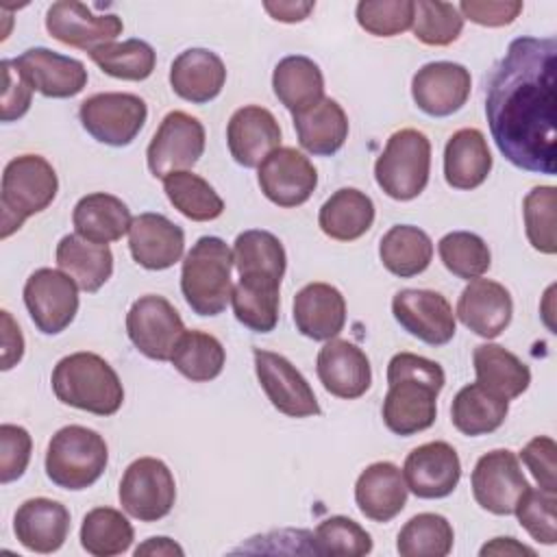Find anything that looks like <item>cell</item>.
<instances>
[{
    "label": "cell",
    "instance_id": "6da1fadb",
    "mask_svg": "<svg viewBox=\"0 0 557 557\" xmlns=\"http://www.w3.org/2000/svg\"><path fill=\"white\" fill-rule=\"evenodd\" d=\"M555 59L553 37H518L490 74L485 115L500 154L520 170L555 176Z\"/></svg>",
    "mask_w": 557,
    "mask_h": 557
},
{
    "label": "cell",
    "instance_id": "7a4b0ae2",
    "mask_svg": "<svg viewBox=\"0 0 557 557\" xmlns=\"http://www.w3.org/2000/svg\"><path fill=\"white\" fill-rule=\"evenodd\" d=\"M446 383L442 366L413 352H398L387 363V394L381 416L403 437L426 431L437 416V394Z\"/></svg>",
    "mask_w": 557,
    "mask_h": 557
},
{
    "label": "cell",
    "instance_id": "3957f363",
    "mask_svg": "<svg viewBox=\"0 0 557 557\" xmlns=\"http://www.w3.org/2000/svg\"><path fill=\"white\" fill-rule=\"evenodd\" d=\"M54 396L74 409L113 416L124 403V387L117 372L96 352H72L52 370Z\"/></svg>",
    "mask_w": 557,
    "mask_h": 557
},
{
    "label": "cell",
    "instance_id": "277c9868",
    "mask_svg": "<svg viewBox=\"0 0 557 557\" xmlns=\"http://www.w3.org/2000/svg\"><path fill=\"white\" fill-rule=\"evenodd\" d=\"M233 268V250L215 235H205L189 248L181 268V292L194 313L218 315L226 309Z\"/></svg>",
    "mask_w": 557,
    "mask_h": 557
},
{
    "label": "cell",
    "instance_id": "5b68a950",
    "mask_svg": "<svg viewBox=\"0 0 557 557\" xmlns=\"http://www.w3.org/2000/svg\"><path fill=\"white\" fill-rule=\"evenodd\" d=\"M59 191V178L54 168L41 154H20L4 165L2 187H0V209H2V231L0 237L7 239L22 224L41 213L52 205Z\"/></svg>",
    "mask_w": 557,
    "mask_h": 557
},
{
    "label": "cell",
    "instance_id": "8992f818",
    "mask_svg": "<svg viewBox=\"0 0 557 557\" xmlns=\"http://www.w3.org/2000/svg\"><path fill=\"white\" fill-rule=\"evenodd\" d=\"M107 463V442L94 429L67 424L48 442L46 474L61 490H87L102 476Z\"/></svg>",
    "mask_w": 557,
    "mask_h": 557
},
{
    "label": "cell",
    "instance_id": "52a82bcc",
    "mask_svg": "<svg viewBox=\"0 0 557 557\" xmlns=\"http://www.w3.org/2000/svg\"><path fill=\"white\" fill-rule=\"evenodd\" d=\"M431 141L418 128H400L389 135L374 163L376 185L394 200H413L429 183Z\"/></svg>",
    "mask_w": 557,
    "mask_h": 557
},
{
    "label": "cell",
    "instance_id": "ba28073f",
    "mask_svg": "<svg viewBox=\"0 0 557 557\" xmlns=\"http://www.w3.org/2000/svg\"><path fill=\"white\" fill-rule=\"evenodd\" d=\"M122 509L141 522L165 518L176 500V483L172 470L157 457L135 459L120 481Z\"/></svg>",
    "mask_w": 557,
    "mask_h": 557
},
{
    "label": "cell",
    "instance_id": "9c48e42d",
    "mask_svg": "<svg viewBox=\"0 0 557 557\" xmlns=\"http://www.w3.org/2000/svg\"><path fill=\"white\" fill-rule=\"evenodd\" d=\"M78 117L83 128L100 144L128 146L146 124L148 107L135 94L104 91L81 102Z\"/></svg>",
    "mask_w": 557,
    "mask_h": 557
},
{
    "label": "cell",
    "instance_id": "30bf717a",
    "mask_svg": "<svg viewBox=\"0 0 557 557\" xmlns=\"http://www.w3.org/2000/svg\"><path fill=\"white\" fill-rule=\"evenodd\" d=\"M205 126L198 117L185 111H170L146 150L150 174L163 181L172 172L194 168L205 152Z\"/></svg>",
    "mask_w": 557,
    "mask_h": 557
},
{
    "label": "cell",
    "instance_id": "8fae6325",
    "mask_svg": "<svg viewBox=\"0 0 557 557\" xmlns=\"http://www.w3.org/2000/svg\"><path fill=\"white\" fill-rule=\"evenodd\" d=\"M24 305L37 331L57 335L76 318L78 285L63 270L39 268L24 283Z\"/></svg>",
    "mask_w": 557,
    "mask_h": 557
},
{
    "label": "cell",
    "instance_id": "7c38bea8",
    "mask_svg": "<svg viewBox=\"0 0 557 557\" xmlns=\"http://www.w3.org/2000/svg\"><path fill=\"white\" fill-rule=\"evenodd\" d=\"M126 333L133 346L152 361H170L185 324L174 305L159 296H139L126 313Z\"/></svg>",
    "mask_w": 557,
    "mask_h": 557
},
{
    "label": "cell",
    "instance_id": "4fadbf2b",
    "mask_svg": "<svg viewBox=\"0 0 557 557\" xmlns=\"http://www.w3.org/2000/svg\"><path fill=\"white\" fill-rule=\"evenodd\" d=\"M470 483L479 507L494 516L513 513L520 496L529 487L520 459L509 448H496L479 457Z\"/></svg>",
    "mask_w": 557,
    "mask_h": 557
},
{
    "label": "cell",
    "instance_id": "5bb4252c",
    "mask_svg": "<svg viewBox=\"0 0 557 557\" xmlns=\"http://www.w3.org/2000/svg\"><path fill=\"white\" fill-rule=\"evenodd\" d=\"M46 30L65 46L94 52L113 44L122 35L124 24L115 13H94L83 2L59 0L46 11Z\"/></svg>",
    "mask_w": 557,
    "mask_h": 557
},
{
    "label": "cell",
    "instance_id": "9a60e30c",
    "mask_svg": "<svg viewBox=\"0 0 557 557\" xmlns=\"http://www.w3.org/2000/svg\"><path fill=\"white\" fill-rule=\"evenodd\" d=\"M252 357L259 385L274 409L289 418H309L320 413L311 385L287 357L263 348H255Z\"/></svg>",
    "mask_w": 557,
    "mask_h": 557
},
{
    "label": "cell",
    "instance_id": "2e32d148",
    "mask_svg": "<svg viewBox=\"0 0 557 557\" xmlns=\"http://www.w3.org/2000/svg\"><path fill=\"white\" fill-rule=\"evenodd\" d=\"M396 322L429 346H444L455 337L457 322L446 296L433 289H400L392 298Z\"/></svg>",
    "mask_w": 557,
    "mask_h": 557
},
{
    "label": "cell",
    "instance_id": "e0dca14e",
    "mask_svg": "<svg viewBox=\"0 0 557 557\" xmlns=\"http://www.w3.org/2000/svg\"><path fill=\"white\" fill-rule=\"evenodd\" d=\"M257 181L270 202L292 209L311 198L318 187V172L296 148H276L261 161Z\"/></svg>",
    "mask_w": 557,
    "mask_h": 557
},
{
    "label": "cell",
    "instance_id": "ac0fdd59",
    "mask_svg": "<svg viewBox=\"0 0 557 557\" xmlns=\"http://www.w3.org/2000/svg\"><path fill=\"white\" fill-rule=\"evenodd\" d=\"M472 78L466 65L453 61H433L422 65L411 81L416 107L431 117L457 113L470 98Z\"/></svg>",
    "mask_w": 557,
    "mask_h": 557
},
{
    "label": "cell",
    "instance_id": "d6986e66",
    "mask_svg": "<svg viewBox=\"0 0 557 557\" xmlns=\"http://www.w3.org/2000/svg\"><path fill=\"white\" fill-rule=\"evenodd\" d=\"M20 76L46 98H72L87 85V70L83 61L59 54L50 48H28L11 59Z\"/></svg>",
    "mask_w": 557,
    "mask_h": 557
},
{
    "label": "cell",
    "instance_id": "ffe728a7",
    "mask_svg": "<svg viewBox=\"0 0 557 557\" xmlns=\"http://www.w3.org/2000/svg\"><path fill=\"white\" fill-rule=\"evenodd\" d=\"M403 476L418 498H444L461 479V461L448 442H426L407 455Z\"/></svg>",
    "mask_w": 557,
    "mask_h": 557
},
{
    "label": "cell",
    "instance_id": "44dd1931",
    "mask_svg": "<svg viewBox=\"0 0 557 557\" xmlns=\"http://www.w3.org/2000/svg\"><path fill=\"white\" fill-rule=\"evenodd\" d=\"M315 372L322 387L344 400L363 396L372 385L368 355L348 339H329L318 352Z\"/></svg>",
    "mask_w": 557,
    "mask_h": 557
},
{
    "label": "cell",
    "instance_id": "7402d4cb",
    "mask_svg": "<svg viewBox=\"0 0 557 557\" xmlns=\"http://www.w3.org/2000/svg\"><path fill=\"white\" fill-rule=\"evenodd\" d=\"M226 144L235 163L259 168L270 152L281 148V126L265 107L246 104L231 115Z\"/></svg>",
    "mask_w": 557,
    "mask_h": 557
},
{
    "label": "cell",
    "instance_id": "603a6c76",
    "mask_svg": "<svg viewBox=\"0 0 557 557\" xmlns=\"http://www.w3.org/2000/svg\"><path fill=\"white\" fill-rule=\"evenodd\" d=\"M128 250L137 265L146 270H168L181 261L185 233L161 213H139L128 228Z\"/></svg>",
    "mask_w": 557,
    "mask_h": 557
},
{
    "label": "cell",
    "instance_id": "cb8c5ba5",
    "mask_svg": "<svg viewBox=\"0 0 557 557\" xmlns=\"http://www.w3.org/2000/svg\"><path fill=\"white\" fill-rule=\"evenodd\" d=\"M455 313L474 335L494 339L509 326L513 300L505 285L490 278H472L463 287Z\"/></svg>",
    "mask_w": 557,
    "mask_h": 557
},
{
    "label": "cell",
    "instance_id": "d4e9b609",
    "mask_svg": "<svg viewBox=\"0 0 557 557\" xmlns=\"http://www.w3.org/2000/svg\"><path fill=\"white\" fill-rule=\"evenodd\" d=\"M17 542L33 553H54L70 533V511L63 503L37 496L24 500L13 518Z\"/></svg>",
    "mask_w": 557,
    "mask_h": 557
},
{
    "label": "cell",
    "instance_id": "484cf974",
    "mask_svg": "<svg viewBox=\"0 0 557 557\" xmlns=\"http://www.w3.org/2000/svg\"><path fill=\"white\" fill-rule=\"evenodd\" d=\"M294 324L313 342H329L346 324V300L329 283H309L294 296Z\"/></svg>",
    "mask_w": 557,
    "mask_h": 557
},
{
    "label": "cell",
    "instance_id": "4316f807",
    "mask_svg": "<svg viewBox=\"0 0 557 557\" xmlns=\"http://www.w3.org/2000/svg\"><path fill=\"white\" fill-rule=\"evenodd\" d=\"M407 492L403 470L396 463L374 461L355 483V503L366 518L389 522L405 509Z\"/></svg>",
    "mask_w": 557,
    "mask_h": 557
},
{
    "label": "cell",
    "instance_id": "83f0119b",
    "mask_svg": "<svg viewBox=\"0 0 557 557\" xmlns=\"http://www.w3.org/2000/svg\"><path fill=\"white\" fill-rule=\"evenodd\" d=\"M226 83V67L222 59L207 48L183 50L170 67L172 91L194 104H205L220 96Z\"/></svg>",
    "mask_w": 557,
    "mask_h": 557
},
{
    "label": "cell",
    "instance_id": "f1b7e54d",
    "mask_svg": "<svg viewBox=\"0 0 557 557\" xmlns=\"http://www.w3.org/2000/svg\"><path fill=\"white\" fill-rule=\"evenodd\" d=\"M492 152L479 128H459L444 148V178L453 189H474L492 172Z\"/></svg>",
    "mask_w": 557,
    "mask_h": 557
},
{
    "label": "cell",
    "instance_id": "f546056e",
    "mask_svg": "<svg viewBox=\"0 0 557 557\" xmlns=\"http://www.w3.org/2000/svg\"><path fill=\"white\" fill-rule=\"evenodd\" d=\"M131 222L133 218L126 202L104 191L83 196L72 211V224L76 228V235L104 246L122 239V235L128 233Z\"/></svg>",
    "mask_w": 557,
    "mask_h": 557
},
{
    "label": "cell",
    "instance_id": "4dcf8cb0",
    "mask_svg": "<svg viewBox=\"0 0 557 557\" xmlns=\"http://www.w3.org/2000/svg\"><path fill=\"white\" fill-rule=\"evenodd\" d=\"M298 144L318 157L335 154L348 137V117L342 104L333 98H322L318 104L294 113Z\"/></svg>",
    "mask_w": 557,
    "mask_h": 557
},
{
    "label": "cell",
    "instance_id": "1f68e13d",
    "mask_svg": "<svg viewBox=\"0 0 557 557\" xmlns=\"http://www.w3.org/2000/svg\"><path fill=\"white\" fill-rule=\"evenodd\" d=\"M281 281L263 274H239L231 305L237 322L255 333H270L278 322Z\"/></svg>",
    "mask_w": 557,
    "mask_h": 557
},
{
    "label": "cell",
    "instance_id": "d6a6232c",
    "mask_svg": "<svg viewBox=\"0 0 557 557\" xmlns=\"http://www.w3.org/2000/svg\"><path fill=\"white\" fill-rule=\"evenodd\" d=\"M57 265L74 278L78 289L94 294L113 274V252L104 244H94L72 233L57 244Z\"/></svg>",
    "mask_w": 557,
    "mask_h": 557
},
{
    "label": "cell",
    "instance_id": "836d02e7",
    "mask_svg": "<svg viewBox=\"0 0 557 557\" xmlns=\"http://www.w3.org/2000/svg\"><path fill=\"white\" fill-rule=\"evenodd\" d=\"M374 202L355 187H342L324 200L318 213L322 233L337 242H355L372 228Z\"/></svg>",
    "mask_w": 557,
    "mask_h": 557
},
{
    "label": "cell",
    "instance_id": "e575fe53",
    "mask_svg": "<svg viewBox=\"0 0 557 557\" xmlns=\"http://www.w3.org/2000/svg\"><path fill=\"white\" fill-rule=\"evenodd\" d=\"M272 89L278 102L294 115L324 98V76L313 59L289 54L276 63L272 74Z\"/></svg>",
    "mask_w": 557,
    "mask_h": 557
},
{
    "label": "cell",
    "instance_id": "d590c367",
    "mask_svg": "<svg viewBox=\"0 0 557 557\" xmlns=\"http://www.w3.org/2000/svg\"><path fill=\"white\" fill-rule=\"evenodd\" d=\"M476 383L496 396L511 400L527 392L531 383L529 366L498 344H481L472 352Z\"/></svg>",
    "mask_w": 557,
    "mask_h": 557
},
{
    "label": "cell",
    "instance_id": "8d00e7d4",
    "mask_svg": "<svg viewBox=\"0 0 557 557\" xmlns=\"http://www.w3.org/2000/svg\"><path fill=\"white\" fill-rule=\"evenodd\" d=\"M509 413V400L496 396L494 392L485 389L476 381L463 385L450 405V422L453 426L468 435H487L496 431Z\"/></svg>",
    "mask_w": 557,
    "mask_h": 557
},
{
    "label": "cell",
    "instance_id": "74e56055",
    "mask_svg": "<svg viewBox=\"0 0 557 557\" xmlns=\"http://www.w3.org/2000/svg\"><path fill=\"white\" fill-rule=\"evenodd\" d=\"M379 257L387 272L400 278H411L429 268L433 259V242L418 226L396 224L381 237Z\"/></svg>",
    "mask_w": 557,
    "mask_h": 557
},
{
    "label": "cell",
    "instance_id": "f35d334b",
    "mask_svg": "<svg viewBox=\"0 0 557 557\" xmlns=\"http://www.w3.org/2000/svg\"><path fill=\"white\" fill-rule=\"evenodd\" d=\"M170 361L185 379L207 383L224 370L226 352L215 335L205 331H185L176 342Z\"/></svg>",
    "mask_w": 557,
    "mask_h": 557
},
{
    "label": "cell",
    "instance_id": "ab89813d",
    "mask_svg": "<svg viewBox=\"0 0 557 557\" xmlns=\"http://www.w3.org/2000/svg\"><path fill=\"white\" fill-rule=\"evenodd\" d=\"M163 191L170 205L194 222H211L224 213V200L202 176L183 170L163 178Z\"/></svg>",
    "mask_w": 557,
    "mask_h": 557
},
{
    "label": "cell",
    "instance_id": "60d3db41",
    "mask_svg": "<svg viewBox=\"0 0 557 557\" xmlns=\"http://www.w3.org/2000/svg\"><path fill=\"white\" fill-rule=\"evenodd\" d=\"M135 540L128 518L113 507H96L81 524V546L94 557H113L131 548Z\"/></svg>",
    "mask_w": 557,
    "mask_h": 557
},
{
    "label": "cell",
    "instance_id": "b9f144b4",
    "mask_svg": "<svg viewBox=\"0 0 557 557\" xmlns=\"http://www.w3.org/2000/svg\"><path fill=\"white\" fill-rule=\"evenodd\" d=\"M237 274H263L283 281L287 257L281 239L270 231L250 228L237 235L233 246Z\"/></svg>",
    "mask_w": 557,
    "mask_h": 557
},
{
    "label": "cell",
    "instance_id": "7bdbcfd3",
    "mask_svg": "<svg viewBox=\"0 0 557 557\" xmlns=\"http://www.w3.org/2000/svg\"><path fill=\"white\" fill-rule=\"evenodd\" d=\"M455 531L440 513H418L398 533L396 550L403 557H446L453 550Z\"/></svg>",
    "mask_w": 557,
    "mask_h": 557
},
{
    "label": "cell",
    "instance_id": "ee69618b",
    "mask_svg": "<svg viewBox=\"0 0 557 557\" xmlns=\"http://www.w3.org/2000/svg\"><path fill=\"white\" fill-rule=\"evenodd\" d=\"M89 57L104 74L122 81H146L157 65V52L144 39L113 41L96 48Z\"/></svg>",
    "mask_w": 557,
    "mask_h": 557
},
{
    "label": "cell",
    "instance_id": "f6af8a7d",
    "mask_svg": "<svg viewBox=\"0 0 557 557\" xmlns=\"http://www.w3.org/2000/svg\"><path fill=\"white\" fill-rule=\"evenodd\" d=\"M437 252L444 268L463 281L481 278L492 263L487 244L476 233H470V231L446 233L437 242Z\"/></svg>",
    "mask_w": 557,
    "mask_h": 557
},
{
    "label": "cell",
    "instance_id": "bcb514c9",
    "mask_svg": "<svg viewBox=\"0 0 557 557\" xmlns=\"http://www.w3.org/2000/svg\"><path fill=\"white\" fill-rule=\"evenodd\" d=\"M411 28L413 37L426 46H448L459 39L463 17L453 2L418 0Z\"/></svg>",
    "mask_w": 557,
    "mask_h": 557
},
{
    "label": "cell",
    "instance_id": "7dc6e473",
    "mask_svg": "<svg viewBox=\"0 0 557 557\" xmlns=\"http://www.w3.org/2000/svg\"><path fill=\"white\" fill-rule=\"evenodd\" d=\"M315 555L361 557L372 550L370 533L346 516H331L322 520L313 533Z\"/></svg>",
    "mask_w": 557,
    "mask_h": 557
},
{
    "label": "cell",
    "instance_id": "c3c4849f",
    "mask_svg": "<svg viewBox=\"0 0 557 557\" xmlns=\"http://www.w3.org/2000/svg\"><path fill=\"white\" fill-rule=\"evenodd\" d=\"M555 207H557V189L553 185L533 187L522 202L524 215V231L529 244L544 252L555 255Z\"/></svg>",
    "mask_w": 557,
    "mask_h": 557
},
{
    "label": "cell",
    "instance_id": "681fc988",
    "mask_svg": "<svg viewBox=\"0 0 557 557\" xmlns=\"http://www.w3.org/2000/svg\"><path fill=\"white\" fill-rule=\"evenodd\" d=\"M413 13V0H363L355 11L359 26L374 37H394L409 30Z\"/></svg>",
    "mask_w": 557,
    "mask_h": 557
},
{
    "label": "cell",
    "instance_id": "f907efd6",
    "mask_svg": "<svg viewBox=\"0 0 557 557\" xmlns=\"http://www.w3.org/2000/svg\"><path fill=\"white\" fill-rule=\"evenodd\" d=\"M555 492L542 487H527L520 496L513 513L518 516L520 527L540 544L553 546L557 542V524H555Z\"/></svg>",
    "mask_w": 557,
    "mask_h": 557
},
{
    "label": "cell",
    "instance_id": "816d5d0a",
    "mask_svg": "<svg viewBox=\"0 0 557 557\" xmlns=\"http://www.w3.org/2000/svg\"><path fill=\"white\" fill-rule=\"evenodd\" d=\"M33 440L28 431L20 424L0 426V483H11L20 479L30 461Z\"/></svg>",
    "mask_w": 557,
    "mask_h": 557
},
{
    "label": "cell",
    "instance_id": "f5cc1de1",
    "mask_svg": "<svg viewBox=\"0 0 557 557\" xmlns=\"http://www.w3.org/2000/svg\"><path fill=\"white\" fill-rule=\"evenodd\" d=\"M555 457H557V444L548 435L533 437L520 450L522 463L531 470V474L537 481V485L542 490H548V492L557 490V463H555Z\"/></svg>",
    "mask_w": 557,
    "mask_h": 557
},
{
    "label": "cell",
    "instance_id": "db71d44e",
    "mask_svg": "<svg viewBox=\"0 0 557 557\" xmlns=\"http://www.w3.org/2000/svg\"><path fill=\"white\" fill-rule=\"evenodd\" d=\"M457 9L463 20H470L481 26L498 28V26L511 24L520 15L522 2L520 0H461Z\"/></svg>",
    "mask_w": 557,
    "mask_h": 557
},
{
    "label": "cell",
    "instance_id": "11a10c76",
    "mask_svg": "<svg viewBox=\"0 0 557 557\" xmlns=\"http://www.w3.org/2000/svg\"><path fill=\"white\" fill-rule=\"evenodd\" d=\"M2 76H4V87H2V113H0V117H2V122H13V120H20L30 109L33 89L20 76V72L13 67L11 59L2 61Z\"/></svg>",
    "mask_w": 557,
    "mask_h": 557
},
{
    "label": "cell",
    "instance_id": "9f6ffc18",
    "mask_svg": "<svg viewBox=\"0 0 557 557\" xmlns=\"http://www.w3.org/2000/svg\"><path fill=\"white\" fill-rule=\"evenodd\" d=\"M24 355V337L9 311H2V370H11Z\"/></svg>",
    "mask_w": 557,
    "mask_h": 557
},
{
    "label": "cell",
    "instance_id": "6f0895ef",
    "mask_svg": "<svg viewBox=\"0 0 557 557\" xmlns=\"http://www.w3.org/2000/svg\"><path fill=\"white\" fill-rule=\"evenodd\" d=\"M263 9L276 20L285 24H296L309 17V13L315 9V2H294V0H278V2H263Z\"/></svg>",
    "mask_w": 557,
    "mask_h": 557
},
{
    "label": "cell",
    "instance_id": "680465c9",
    "mask_svg": "<svg viewBox=\"0 0 557 557\" xmlns=\"http://www.w3.org/2000/svg\"><path fill=\"white\" fill-rule=\"evenodd\" d=\"M135 555H159V557H172V555H185V550L170 537L159 535V537H148L144 544L135 548Z\"/></svg>",
    "mask_w": 557,
    "mask_h": 557
},
{
    "label": "cell",
    "instance_id": "91938a15",
    "mask_svg": "<svg viewBox=\"0 0 557 557\" xmlns=\"http://www.w3.org/2000/svg\"><path fill=\"white\" fill-rule=\"evenodd\" d=\"M481 555H529L535 557V550L520 544L516 537H494L490 544L481 548Z\"/></svg>",
    "mask_w": 557,
    "mask_h": 557
}]
</instances>
